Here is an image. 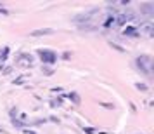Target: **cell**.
Instances as JSON below:
<instances>
[{
    "label": "cell",
    "mask_w": 154,
    "mask_h": 134,
    "mask_svg": "<svg viewBox=\"0 0 154 134\" xmlns=\"http://www.w3.org/2000/svg\"><path fill=\"white\" fill-rule=\"evenodd\" d=\"M137 64H139V68L144 71V73L149 75V73H151V66H152V59L149 56H139L137 57Z\"/></svg>",
    "instance_id": "obj_1"
},
{
    "label": "cell",
    "mask_w": 154,
    "mask_h": 134,
    "mask_svg": "<svg viewBox=\"0 0 154 134\" xmlns=\"http://www.w3.org/2000/svg\"><path fill=\"white\" fill-rule=\"evenodd\" d=\"M40 57H42L43 63H54L56 61V54L52 51H40Z\"/></svg>",
    "instance_id": "obj_2"
},
{
    "label": "cell",
    "mask_w": 154,
    "mask_h": 134,
    "mask_svg": "<svg viewBox=\"0 0 154 134\" xmlns=\"http://www.w3.org/2000/svg\"><path fill=\"white\" fill-rule=\"evenodd\" d=\"M130 19H133V12H121V14H118V18L114 19V21L118 23V25H125L126 21H130Z\"/></svg>",
    "instance_id": "obj_3"
},
{
    "label": "cell",
    "mask_w": 154,
    "mask_h": 134,
    "mask_svg": "<svg viewBox=\"0 0 154 134\" xmlns=\"http://www.w3.org/2000/svg\"><path fill=\"white\" fill-rule=\"evenodd\" d=\"M140 33H144V35H152V30H154V26H152V23L151 21H144L142 25H140Z\"/></svg>",
    "instance_id": "obj_4"
},
{
    "label": "cell",
    "mask_w": 154,
    "mask_h": 134,
    "mask_svg": "<svg viewBox=\"0 0 154 134\" xmlns=\"http://www.w3.org/2000/svg\"><path fill=\"white\" fill-rule=\"evenodd\" d=\"M52 33V30L50 28H45V30H36V31H31V35L33 37H40V35H50Z\"/></svg>",
    "instance_id": "obj_5"
},
{
    "label": "cell",
    "mask_w": 154,
    "mask_h": 134,
    "mask_svg": "<svg viewBox=\"0 0 154 134\" xmlns=\"http://www.w3.org/2000/svg\"><path fill=\"white\" fill-rule=\"evenodd\" d=\"M135 31H137V30L133 28V26H126L125 30H123V35H128V37H133V35H137V33H135Z\"/></svg>",
    "instance_id": "obj_6"
},
{
    "label": "cell",
    "mask_w": 154,
    "mask_h": 134,
    "mask_svg": "<svg viewBox=\"0 0 154 134\" xmlns=\"http://www.w3.org/2000/svg\"><path fill=\"white\" fill-rule=\"evenodd\" d=\"M69 99H73V103H80V96H78L76 92H71V94H69Z\"/></svg>",
    "instance_id": "obj_7"
},
{
    "label": "cell",
    "mask_w": 154,
    "mask_h": 134,
    "mask_svg": "<svg viewBox=\"0 0 154 134\" xmlns=\"http://www.w3.org/2000/svg\"><path fill=\"white\" fill-rule=\"evenodd\" d=\"M12 126H16V127H24V122H19V120L12 119Z\"/></svg>",
    "instance_id": "obj_8"
},
{
    "label": "cell",
    "mask_w": 154,
    "mask_h": 134,
    "mask_svg": "<svg viewBox=\"0 0 154 134\" xmlns=\"http://www.w3.org/2000/svg\"><path fill=\"white\" fill-rule=\"evenodd\" d=\"M151 11H152V5H151V4L144 5V12H151Z\"/></svg>",
    "instance_id": "obj_9"
},
{
    "label": "cell",
    "mask_w": 154,
    "mask_h": 134,
    "mask_svg": "<svg viewBox=\"0 0 154 134\" xmlns=\"http://www.w3.org/2000/svg\"><path fill=\"white\" fill-rule=\"evenodd\" d=\"M83 131H85V132H88V134H95V132H94V129H92V127H85Z\"/></svg>",
    "instance_id": "obj_10"
},
{
    "label": "cell",
    "mask_w": 154,
    "mask_h": 134,
    "mask_svg": "<svg viewBox=\"0 0 154 134\" xmlns=\"http://www.w3.org/2000/svg\"><path fill=\"white\" fill-rule=\"evenodd\" d=\"M137 87H139L140 91H146V89H147V87H146V85H144V84H137Z\"/></svg>",
    "instance_id": "obj_11"
},
{
    "label": "cell",
    "mask_w": 154,
    "mask_h": 134,
    "mask_svg": "<svg viewBox=\"0 0 154 134\" xmlns=\"http://www.w3.org/2000/svg\"><path fill=\"white\" fill-rule=\"evenodd\" d=\"M26 134H35V132H31V131H26Z\"/></svg>",
    "instance_id": "obj_12"
},
{
    "label": "cell",
    "mask_w": 154,
    "mask_h": 134,
    "mask_svg": "<svg viewBox=\"0 0 154 134\" xmlns=\"http://www.w3.org/2000/svg\"><path fill=\"white\" fill-rule=\"evenodd\" d=\"M0 132H4V127H2V126H0Z\"/></svg>",
    "instance_id": "obj_13"
}]
</instances>
